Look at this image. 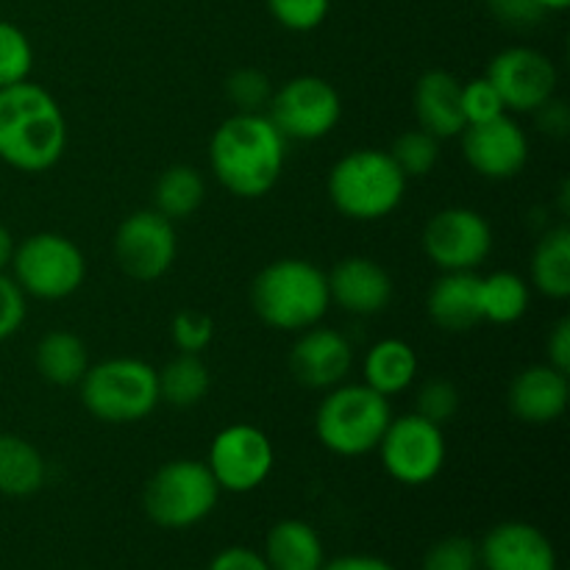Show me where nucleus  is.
<instances>
[{
  "instance_id": "obj_10",
  "label": "nucleus",
  "mask_w": 570,
  "mask_h": 570,
  "mask_svg": "<svg viewBox=\"0 0 570 570\" xmlns=\"http://www.w3.org/2000/svg\"><path fill=\"white\" fill-rule=\"evenodd\" d=\"M376 451L387 476L406 488H423L434 482L449 456L443 426H434L417 412L393 417Z\"/></svg>"
},
{
  "instance_id": "obj_37",
  "label": "nucleus",
  "mask_w": 570,
  "mask_h": 570,
  "mask_svg": "<svg viewBox=\"0 0 570 570\" xmlns=\"http://www.w3.org/2000/svg\"><path fill=\"white\" fill-rule=\"evenodd\" d=\"M462 117H465V126H479V122L495 120V117L507 115L504 100L495 92V87L490 83V78H471V81H462Z\"/></svg>"
},
{
  "instance_id": "obj_34",
  "label": "nucleus",
  "mask_w": 570,
  "mask_h": 570,
  "mask_svg": "<svg viewBox=\"0 0 570 570\" xmlns=\"http://www.w3.org/2000/svg\"><path fill=\"white\" fill-rule=\"evenodd\" d=\"M421 570H482L479 543H473L471 538H462V534L438 540L423 557Z\"/></svg>"
},
{
  "instance_id": "obj_11",
  "label": "nucleus",
  "mask_w": 570,
  "mask_h": 570,
  "mask_svg": "<svg viewBox=\"0 0 570 570\" xmlns=\"http://www.w3.org/2000/svg\"><path fill=\"white\" fill-rule=\"evenodd\" d=\"M493 250L488 217L468 206H449L429 217L423 228V254L443 273H476Z\"/></svg>"
},
{
  "instance_id": "obj_28",
  "label": "nucleus",
  "mask_w": 570,
  "mask_h": 570,
  "mask_svg": "<svg viewBox=\"0 0 570 570\" xmlns=\"http://www.w3.org/2000/svg\"><path fill=\"white\" fill-rule=\"evenodd\" d=\"M532 289L527 278L512 271H495L479 282V306H482V321L495 326H510L518 323L529 309Z\"/></svg>"
},
{
  "instance_id": "obj_25",
  "label": "nucleus",
  "mask_w": 570,
  "mask_h": 570,
  "mask_svg": "<svg viewBox=\"0 0 570 570\" xmlns=\"http://www.w3.org/2000/svg\"><path fill=\"white\" fill-rule=\"evenodd\" d=\"M33 362H37L39 376L56 387H76L89 371V351L78 334L56 328L48 332L37 343L33 351Z\"/></svg>"
},
{
  "instance_id": "obj_3",
  "label": "nucleus",
  "mask_w": 570,
  "mask_h": 570,
  "mask_svg": "<svg viewBox=\"0 0 570 570\" xmlns=\"http://www.w3.org/2000/svg\"><path fill=\"white\" fill-rule=\"evenodd\" d=\"M250 306L265 326L278 332H304L317 326L332 306L326 271L306 259H276L256 273Z\"/></svg>"
},
{
  "instance_id": "obj_38",
  "label": "nucleus",
  "mask_w": 570,
  "mask_h": 570,
  "mask_svg": "<svg viewBox=\"0 0 570 570\" xmlns=\"http://www.w3.org/2000/svg\"><path fill=\"white\" fill-rule=\"evenodd\" d=\"M26 315L28 295L22 293L20 284L9 273H0V343H6V340L20 332Z\"/></svg>"
},
{
  "instance_id": "obj_26",
  "label": "nucleus",
  "mask_w": 570,
  "mask_h": 570,
  "mask_svg": "<svg viewBox=\"0 0 570 570\" xmlns=\"http://www.w3.org/2000/svg\"><path fill=\"white\" fill-rule=\"evenodd\" d=\"M532 287L540 295L566 301L570 295V228L554 226L534 245L532 265H529Z\"/></svg>"
},
{
  "instance_id": "obj_8",
  "label": "nucleus",
  "mask_w": 570,
  "mask_h": 570,
  "mask_svg": "<svg viewBox=\"0 0 570 570\" xmlns=\"http://www.w3.org/2000/svg\"><path fill=\"white\" fill-rule=\"evenodd\" d=\"M11 278L28 298L61 301L78 293L87 278V256L70 237L39 232L17 243Z\"/></svg>"
},
{
  "instance_id": "obj_32",
  "label": "nucleus",
  "mask_w": 570,
  "mask_h": 570,
  "mask_svg": "<svg viewBox=\"0 0 570 570\" xmlns=\"http://www.w3.org/2000/svg\"><path fill=\"white\" fill-rule=\"evenodd\" d=\"M226 98L243 115H262L273 98V83L267 72L256 67H239L226 78Z\"/></svg>"
},
{
  "instance_id": "obj_31",
  "label": "nucleus",
  "mask_w": 570,
  "mask_h": 570,
  "mask_svg": "<svg viewBox=\"0 0 570 570\" xmlns=\"http://www.w3.org/2000/svg\"><path fill=\"white\" fill-rule=\"evenodd\" d=\"M33 70V45L20 26L0 20V89L28 81Z\"/></svg>"
},
{
  "instance_id": "obj_17",
  "label": "nucleus",
  "mask_w": 570,
  "mask_h": 570,
  "mask_svg": "<svg viewBox=\"0 0 570 570\" xmlns=\"http://www.w3.org/2000/svg\"><path fill=\"white\" fill-rule=\"evenodd\" d=\"M482 570H557V549L543 529L527 521H504L479 543Z\"/></svg>"
},
{
  "instance_id": "obj_20",
  "label": "nucleus",
  "mask_w": 570,
  "mask_h": 570,
  "mask_svg": "<svg viewBox=\"0 0 570 570\" xmlns=\"http://www.w3.org/2000/svg\"><path fill=\"white\" fill-rule=\"evenodd\" d=\"M462 81L449 70H426L415 83L412 106H415L417 128L429 131L432 137L454 139L465 131L462 117Z\"/></svg>"
},
{
  "instance_id": "obj_30",
  "label": "nucleus",
  "mask_w": 570,
  "mask_h": 570,
  "mask_svg": "<svg viewBox=\"0 0 570 570\" xmlns=\"http://www.w3.org/2000/svg\"><path fill=\"white\" fill-rule=\"evenodd\" d=\"M393 156V161L399 165V170L404 173L406 181L410 178H423L438 167L440 161V139L432 137L423 128H410V131L401 134L393 142V148L387 150Z\"/></svg>"
},
{
  "instance_id": "obj_22",
  "label": "nucleus",
  "mask_w": 570,
  "mask_h": 570,
  "mask_svg": "<svg viewBox=\"0 0 570 570\" xmlns=\"http://www.w3.org/2000/svg\"><path fill=\"white\" fill-rule=\"evenodd\" d=\"M262 557L271 570H321L326 562V549L315 527L298 518H287L267 532Z\"/></svg>"
},
{
  "instance_id": "obj_42",
  "label": "nucleus",
  "mask_w": 570,
  "mask_h": 570,
  "mask_svg": "<svg viewBox=\"0 0 570 570\" xmlns=\"http://www.w3.org/2000/svg\"><path fill=\"white\" fill-rule=\"evenodd\" d=\"M532 115L538 117L540 131L551 134V137H566V134H568L570 111H568V106L562 104L560 98H557V95L551 100H546V104L540 106V109H534Z\"/></svg>"
},
{
  "instance_id": "obj_43",
  "label": "nucleus",
  "mask_w": 570,
  "mask_h": 570,
  "mask_svg": "<svg viewBox=\"0 0 570 570\" xmlns=\"http://www.w3.org/2000/svg\"><path fill=\"white\" fill-rule=\"evenodd\" d=\"M321 570H395L387 560L371 554H345L337 560H326Z\"/></svg>"
},
{
  "instance_id": "obj_5",
  "label": "nucleus",
  "mask_w": 570,
  "mask_h": 570,
  "mask_svg": "<svg viewBox=\"0 0 570 570\" xmlns=\"http://www.w3.org/2000/svg\"><path fill=\"white\" fill-rule=\"evenodd\" d=\"M393 421L390 399L365 382L337 384L326 390L315 412V434L337 456H365L379 449Z\"/></svg>"
},
{
  "instance_id": "obj_19",
  "label": "nucleus",
  "mask_w": 570,
  "mask_h": 570,
  "mask_svg": "<svg viewBox=\"0 0 570 570\" xmlns=\"http://www.w3.org/2000/svg\"><path fill=\"white\" fill-rule=\"evenodd\" d=\"M568 399V373H560L546 362V365L523 367L512 379L510 393H507V406H510V412L521 423L549 426V423H557L566 415Z\"/></svg>"
},
{
  "instance_id": "obj_13",
  "label": "nucleus",
  "mask_w": 570,
  "mask_h": 570,
  "mask_svg": "<svg viewBox=\"0 0 570 570\" xmlns=\"http://www.w3.org/2000/svg\"><path fill=\"white\" fill-rule=\"evenodd\" d=\"M178 256L176 223L156 209L128 215L115 232L117 267L134 282H156L173 267Z\"/></svg>"
},
{
  "instance_id": "obj_12",
  "label": "nucleus",
  "mask_w": 570,
  "mask_h": 570,
  "mask_svg": "<svg viewBox=\"0 0 570 570\" xmlns=\"http://www.w3.org/2000/svg\"><path fill=\"white\" fill-rule=\"evenodd\" d=\"M212 476L228 493H254L276 465V449L259 426L232 423L215 434L206 456Z\"/></svg>"
},
{
  "instance_id": "obj_23",
  "label": "nucleus",
  "mask_w": 570,
  "mask_h": 570,
  "mask_svg": "<svg viewBox=\"0 0 570 570\" xmlns=\"http://www.w3.org/2000/svg\"><path fill=\"white\" fill-rule=\"evenodd\" d=\"M417 354L406 340L387 337L371 345L362 362V382L382 393L384 399L404 393L415 384Z\"/></svg>"
},
{
  "instance_id": "obj_29",
  "label": "nucleus",
  "mask_w": 570,
  "mask_h": 570,
  "mask_svg": "<svg viewBox=\"0 0 570 570\" xmlns=\"http://www.w3.org/2000/svg\"><path fill=\"white\" fill-rule=\"evenodd\" d=\"M204 176L189 165L167 167L154 187V209L173 223L193 217L204 204Z\"/></svg>"
},
{
  "instance_id": "obj_18",
  "label": "nucleus",
  "mask_w": 570,
  "mask_h": 570,
  "mask_svg": "<svg viewBox=\"0 0 570 570\" xmlns=\"http://www.w3.org/2000/svg\"><path fill=\"white\" fill-rule=\"evenodd\" d=\"M328 276V295L332 304L356 317L379 315L393 301V276L371 256H348L332 267Z\"/></svg>"
},
{
  "instance_id": "obj_9",
  "label": "nucleus",
  "mask_w": 570,
  "mask_h": 570,
  "mask_svg": "<svg viewBox=\"0 0 570 570\" xmlns=\"http://www.w3.org/2000/svg\"><path fill=\"white\" fill-rule=\"evenodd\" d=\"M265 115L284 139L315 142L328 137L343 117V100L334 83L321 76H295L278 89L267 104Z\"/></svg>"
},
{
  "instance_id": "obj_39",
  "label": "nucleus",
  "mask_w": 570,
  "mask_h": 570,
  "mask_svg": "<svg viewBox=\"0 0 570 570\" xmlns=\"http://www.w3.org/2000/svg\"><path fill=\"white\" fill-rule=\"evenodd\" d=\"M493 14L510 28H532L543 20L549 11L538 0H488Z\"/></svg>"
},
{
  "instance_id": "obj_14",
  "label": "nucleus",
  "mask_w": 570,
  "mask_h": 570,
  "mask_svg": "<svg viewBox=\"0 0 570 570\" xmlns=\"http://www.w3.org/2000/svg\"><path fill=\"white\" fill-rule=\"evenodd\" d=\"M488 78L504 100V109L518 115H532L540 109L546 100L554 98L560 83L554 61L527 45H512L495 53L488 67Z\"/></svg>"
},
{
  "instance_id": "obj_33",
  "label": "nucleus",
  "mask_w": 570,
  "mask_h": 570,
  "mask_svg": "<svg viewBox=\"0 0 570 570\" xmlns=\"http://www.w3.org/2000/svg\"><path fill=\"white\" fill-rule=\"evenodd\" d=\"M462 406L460 387H456L451 379H429L421 384L415 395V412L421 417H426L434 426H445L456 417Z\"/></svg>"
},
{
  "instance_id": "obj_44",
  "label": "nucleus",
  "mask_w": 570,
  "mask_h": 570,
  "mask_svg": "<svg viewBox=\"0 0 570 570\" xmlns=\"http://www.w3.org/2000/svg\"><path fill=\"white\" fill-rule=\"evenodd\" d=\"M14 248H17L14 237H11L9 228H6L3 223H0V273L9 271L11 259H14Z\"/></svg>"
},
{
  "instance_id": "obj_27",
  "label": "nucleus",
  "mask_w": 570,
  "mask_h": 570,
  "mask_svg": "<svg viewBox=\"0 0 570 570\" xmlns=\"http://www.w3.org/2000/svg\"><path fill=\"white\" fill-rule=\"evenodd\" d=\"M156 379H159V401L178 406V410L198 406L212 390V373L200 354L178 351V356H173L161 371H156Z\"/></svg>"
},
{
  "instance_id": "obj_2",
  "label": "nucleus",
  "mask_w": 570,
  "mask_h": 570,
  "mask_svg": "<svg viewBox=\"0 0 570 570\" xmlns=\"http://www.w3.org/2000/svg\"><path fill=\"white\" fill-rule=\"evenodd\" d=\"M65 148V111L48 89L33 81L0 89V161L20 173H45Z\"/></svg>"
},
{
  "instance_id": "obj_35",
  "label": "nucleus",
  "mask_w": 570,
  "mask_h": 570,
  "mask_svg": "<svg viewBox=\"0 0 570 570\" xmlns=\"http://www.w3.org/2000/svg\"><path fill=\"white\" fill-rule=\"evenodd\" d=\"M332 0H267V11L273 20L287 31H315L328 17Z\"/></svg>"
},
{
  "instance_id": "obj_4",
  "label": "nucleus",
  "mask_w": 570,
  "mask_h": 570,
  "mask_svg": "<svg viewBox=\"0 0 570 570\" xmlns=\"http://www.w3.org/2000/svg\"><path fill=\"white\" fill-rule=\"evenodd\" d=\"M334 209L356 223H376L393 215L406 195V176L382 148H356L328 173Z\"/></svg>"
},
{
  "instance_id": "obj_36",
  "label": "nucleus",
  "mask_w": 570,
  "mask_h": 570,
  "mask_svg": "<svg viewBox=\"0 0 570 570\" xmlns=\"http://www.w3.org/2000/svg\"><path fill=\"white\" fill-rule=\"evenodd\" d=\"M170 334L181 354H204L215 340V321L200 309H181L173 315Z\"/></svg>"
},
{
  "instance_id": "obj_21",
  "label": "nucleus",
  "mask_w": 570,
  "mask_h": 570,
  "mask_svg": "<svg viewBox=\"0 0 570 570\" xmlns=\"http://www.w3.org/2000/svg\"><path fill=\"white\" fill-rule=\"evenodd\" d=\"M479 282H482V276H476V273H443L429 287V321L440 332L449 334L471 332L479 323H484L482 306H479Z\"/></svg>"
},
{
  "instance_id": "obj_15",
  "label": "nucleus",
  "mask_w": 570,
  "mask_h": 570,
  "mask_svg": "<svg viewBox=\"0 0 570 570\" xmlns=\"http://www.w3.org/2000/svg\"><path fill=\"white\" fill-rule=\"evenodd\" d=\"M462 137V154L473 173L490 181H510L527 167L529 139L521 122L512 120L510 111L495 120L465 126Z\"/></svg>"
},
{
  "instance_id": "obj_45",
  "label": "nucleus",
  "mask_w": 570,
  "mask_h": 570,
  "mask_svg": "<svg viewBox=\"0 0 570 570\" xmlns=\"http://www.w3.org/2000/svg\"><path fill=\"white\" fill-rule=\"evenodd\" d=\"M546 11H566L570 6V0H538Z\"/></svg>"
},
{
  "instance_id": "obj_24",
  "label": "nucleus",
  "mask_w": 570,
  "mask_h": 570,
  "mask_svg": "<svg viewBox=\"0 0 570 570\" xmlns=\"http://www.w3.org/2000/svg\"><path fill=\"white\" fill-rule=\"evenodd\" d=\"M48 479V462L31 440L20 434H0V495L28 499L39 493Z\"/></svg>"
},
{
  "instance_id": "obj_7",
  "label": "nucleus",
  "mask_w": 570,
  "mask_h": 570,
  "mask_svg": "<svg viewBox=\"0 0 570 570\" xmlns=\"http://www.w3.org/2000/svg\"><path fill=\"white\" fill-rule=\"evenodd\" d=\"M220 493L206 462L173 460L148 479L142 507L156 527L181 532L206 521L215 512Z\"/></svg>"
},
{
  "instance_id": "obj_16",
  "label": "nucleus",
  "mask_w": 570,
  "mask_h": 570,
  "mask_svg": "<svg viewBox=\"0 0 570 570\" xmlns=\"http://www.w3.org/2000/svg\"><path fill=\"white\" fill-rule=\"evenodd\" d=\"M354 365V348L337 328L312 326L298 332L289 351V371L306 390H332L345 382Z\"/></svg>"
},
{
  "instance_id": "obj_6",
  "label": "nucleus",
  "mask_w": 570,
  "mask_h": 570,
  "mask_svg": "<svg viewBox=\"0 0 570 570\" xmlns=\"http://www.w3.org/2000/svg\"><path fill=\"white\" fill-rule=\"evenodd\" d=\"M78 387L89 415L115 426L145 421L159 406L156 367L134 356H111L89 365Z\"/></svg>"
},
{
  "instance_id": "obj_41",
  "label": "nucleus",
  "mask_w": 570,
  "mask_h": 570,
  "mask_svg": "<svg viewBox=\"0 0 570 570\" xmlns=\"http://www.w3.org/2000/svg\"><path fill=\"white\" fill-rule=\"evenodd\" d=\"M546 356H549V365L560 373L570 371V317H560L554 323L546 340Z\"/></svg>"
},
{
  "instance_id": "obj_40",
  "label": "nucleus",
  "mask_w": 570,
  "mask_h": 570,
  "mask_svg": "<svg viewBox=\"0 0 570 570\" xmlns=\"http://www.w3.org/2000/svg\"><path fill=\"white\" fill-rule=\"evenodd\" d=\"M209 570H271L265 557L245 546H232L223 549L215 560L209 562Z\"/></svg>"
},
{
  "instance_id": "obj_1",
  "label": "nucleus",
  "mask_w": 570,
  "mask_h": 570,
  "mask_svg": "<svg viewBox=\"0 0 570 570\" xmlns=\"http://www.w3.org/2000/svg\"><path fill=\"white\" fill-rule=\"evenodd\" d=\"M284 159H287V139L278 134L265 111L262 115L234 111L212 134V173L237 198H265L282 178Z\"/></svg>"
}]
</instances>
